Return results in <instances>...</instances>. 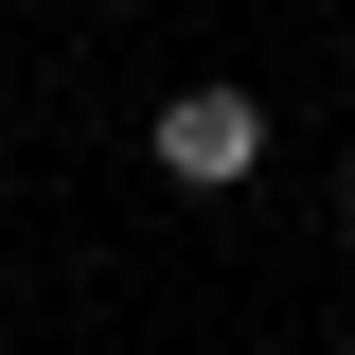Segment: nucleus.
I'll use <instances>...</instances> for the list:
<instances>
[{
    "label": "nucleus",
    "mask_w": 355,
    "mask_h": 355,
    "mask_svg": "<svg viewBox=\"0 0 355 355\" xmlns=\"http://www.w3.org/2000/svg\"><path fill=\"white\" fill-rule=\"evenodd\" d=\"M142 142H160L178 196H249V178H266V107H249V89H160Z\"/></svg>",
    "instance_id": "nucleus-1"
},
{
    "label": "nucleus",
    "mask_w": 355,
    "mask_h": 355,
    "mask_svg": "<svg viewBox=\"0 0 355 355\" xmlns=\"http://www.w3.org/2000/svg\"><path fill=\"white\" fill-rule=\"evenodd\" d=\"M338 249H355V178H338Z\"/></svg>",
    "instance_id": "nucleus-2"
}]
</instances>
